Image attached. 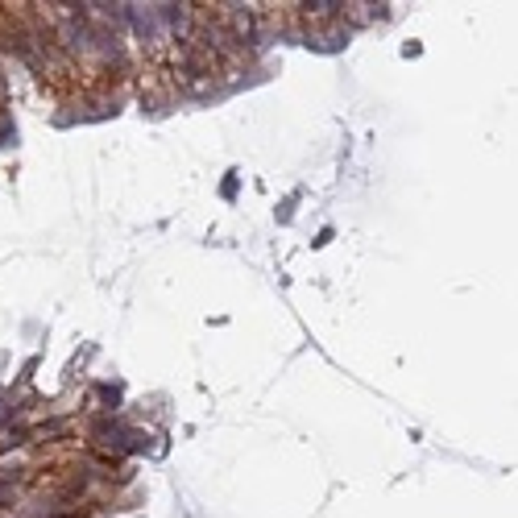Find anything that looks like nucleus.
I'll use <instances>...</instances> for the list:
<instances>
[{
    "label": "nucleus",
    "instance_id": "3",
    "mask_svg": "<svg viewBox=\"0 0 518 518\" xmlns=\"http://www.w3.org/2000/svg\"><path fill=\"white\" fill-rule=\"evenodd\" d=\"M220 191H224L229 199H233V195H236V170H233V175H229V179H224V187H220Z\"/></svg>",
    "mask_w": 518,
    "mask_h": 518
},
{
    "label": "nucleus",
    "instance_id": "1",
    "mask_svg": "<svg viewBox=\"0 0 518 518\" xmlns=\"http://www.w3.org/2000/svg\"><path fill=\"white\" fill-rule=\"evenodd\" d=\"M100 398H104V402H108V407H116V402H121V390H116V386H108V381H104V386H100Z\"/></svg>",
    "mask_w": 518,
    "mask_h": 518
},
{
    "label": "nucleus",
    "instance_id": "2",
    "mask_svg": "<svg viewBox=\"0 0 518 518\" xmlns=\"http://www.w3.org/2000/svg\"><path fill=\"white\" fill-rule=\"evenodd\" d=\"M13 498H17V489H13V481H8V485H0V506H8Z\"/></svg>",
    "mask_w": 518,
    "mask_h": 518
}]
</instances>
